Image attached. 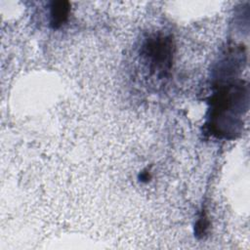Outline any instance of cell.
Masks as SVG:
<instances>
[{
  "mask_svg": "<svg viewBox=\"0 0 250 250\" xmlns=\"http://www.w3.org/2000/svg\"><path fill=\"white\" fill-rule=\"evenodd\" d=\"M173 47L171 37L166 35H154L146 40L142 48V55L151 72L161 77L170 70Z\"/></svg>",
  "mask_w": 250,
  "mask_h": 250,
  "instance_id": "obj_1",
  "label": "cell"
},
{
  "mask_svg": "<svg viewBox=\"0 0 250 250\" xmlns=\"http://www.w3.org/2000/svg\"><path fill=\"white\" fill-rule=\"evenodd\" d=\"M69 3L66 1H55L51 4L50 24L53 28H59L67 20L69 14Z\"/></svg>",
  "mask_w": 250,
  "mask_h": 250,
  "instance_id": "obj_2",
  "label": "cell"
}]
</instances>
